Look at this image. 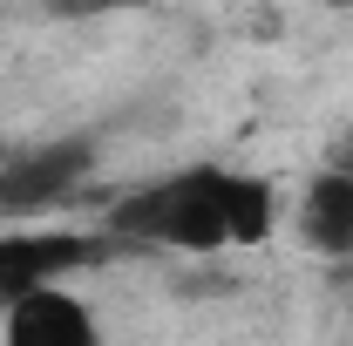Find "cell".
<instances>
[{"instance_id":"1","label":"cell","mask_w":353,"mask_h":346,"mask_svg":"<svg viewBox=\"0 0 353 346\" xmlns=\"http://www.w3.org/2000/svg\"><path fill=\"white\" fill-rule=\"evenodd\" d=\"M279 224V190L252 170L224 163H183L150 176L109 211V238L157 245V252H252Z\"/></svg>"},{"instance_id":"2","label":"cell","mask_w":353,"mask_h":346,"mask_svg":"<svg viewBox=\"0 0 353 346\" xmlns=\"http://www.w3.org/2000/svg\"><path fill=\"white\" fill-rule=\"evenodd\" d=\"M95 176V143L88 136H54L34 150H14L0 163V217H41L54 204H68Z\"/></svg>"},{"instance_id":"3","label":"cell","mask_w":353,"mask_h":346,"mask_svg":"<svg viewBox=\"0 0 353 346\" xmlns=\"http://www.w3.org/2000/svg\"><path fill=\"white\" fill-rule=\"evenodd\" d=\"M95 258H102V238H88V231H41V224L0 231V312L41 285H68Z\"/></svg>"},{"instance_id":"4","label":"cell","mask_w":353,"mask_h":346,"mask_svg":"<svg viewBox=\"0 0 353 346\" xmlns=\"http://www.w3.org/2000/svg\"><path fill=\"white\" fill-rule=\"evenodd\" d=\"M0 346H102V326L82 292L41 285L0 312Z\"/></svg>"},{"instance_id":"5","label":"cell","mask_w":353,"mask_h":346,"mask_svg":"<svg viewBox=\"0 0 353 346\" xmlns=\"http://www.w3.org/2000/svg\"><path fill=\"white\" fill-rule=\"evenodd\" d=\"M299 231H306L312 252H326V258H347L353 252V176L347 170L326 163L299 190Z\"/></svg>"},{"instance_id":"6","label":"cell","mask_w":353,"mask_h":346,"mask_svg":"<svg viewBox=\"0 0 353 346\" xmlns=\"http://www.w3.org/2000/svg\"><path fill=\"white\" fill-rule=\"evenodd\" d=\"M333 170H347V176H353V130L333 143Z\"/></svg>"},{"instance_id":"7","label":"cell","mask_w":353,"mask_h":346,"mask_svg":"<svg viewBox=\"0 0 353 346\" xmlns=\"http://www.w3.org/2000/svg\"><path fill=\"white\" fill-rule=\"evenodd\" d=\"M54 14H88V7H116V0H48Z\"/></svg>"},{"instance_id":"8","label":"cell","mask_w":353,"mask_h":346,"mask_svg":"<svg viewBox=\"0 0 353 346\" xmlns=\"http://www.w3.org/2000/svg\"><path fill=\"white\" fill-rule=\"evenodd\" d=\"M319 7H353V0H319Z\"/></svg>"}]
</instances>
